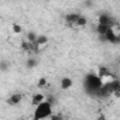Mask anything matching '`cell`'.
<instances>
[{
	"mask_svg": "<svg viewBox=\"0 0 120 120\" xmlns=\"http://www.w3.org/2000/svg\"><path fill=\"white\" fill-rule=\"evenodd\" d=\"M85 86L89 92H99L103 88V82L98 74H89L85 78Z\"/></svg>",
	"mask_w": 120,
	"mask_h": 120,
	"instance_id": "7a4b0ae2",
	"label": "cell"
},
{
	"mask_svg": "<svg viewBox=\"0 0 120 120\" xmlns=\"http://www.w3.org/2000/svg\"><path fill=\"white\" fill-rule=\"evenodd\" d=\"M59 86H61L62 90H69V89L74 86V81H72V78H69V76H64V78L61 79V82H59Z\"/></svg>",
	"mask_w": 120,
	"mask_h": 120,
	"instance_id": "277c9868",
	"label": "cell"
},
{
	"mask_svg": "<svg viewBox=\"0 0 120 120\" xmlns=\"http://www.w3.org/2000/svg\"><path fill=\"white\" fill-rule=\"evenodd\" d=\"M51 117H54V105L51 100L44 99L34 106L30 120H48Z\"/></svg>",
	"mask_w": 120,
	"mask_h": 120,
	"instance_id": "6da1fadb",
	"label": "cell"
},
{
	"mask_svg": "<svg viewBox=\"0 0 120 120\" xmlns=\"http://www.w3.org/2000/svg\"><path fill=\"white\" fill-rule=\"evenodd\" d=\"M44 99H45V96H44L41 92H38V93L33 95V98H31V105H33V106H35V105H38L40 102H42Z\"/></svg>",
	"mask_w": 120,
	"mask_h": 120,
	"instance_id": "5b68a950",
	"label": "cell"
},
{
	"mask_svg": "<svg viewBox=\"0 0 120 120\" xmlns=\"http://www.w3.org/2000/svg\"><path fill=\"white\" fill-rule=\"evenodd\" d=\"M75 120H81V119H75Z\"/></svg>",
	"mask_w": 120,
	"mask_h": 120,
	"instance_id": "9c48e42d",
	"label": "cell"
},
{
	"mask_svg": "<svg viewBox=\"0 0 120 120\" xmlns=\"http://www.w3.org/2000/svg\"><path fill=\"white\" fill-rule=\"evenodd\" d=\"M19 120H30V119H19Z\"/></svg>",
	"mask_w": 120,
	"mask_h": 120,
	"instance_id": "ba28073f",
	"label": "cell"
},
{
	"mask_svg": "<svg viewBox=\"0 0 120 120\" xmlns=\"http://www.w3.org/2000/svg\"><path fill=\"white\" fill-rule=\"evenodd\" d=\"M47 83H48L47 78H40V79H38V82H37V86H38V88L41 89V88H44V86H45Z\"/></svg>",
	"mask_w": 120,
	"mask_h": 120,
	"instance_id": "52a82bcc",
	"label": "cell"
},
{
	"mask_svg": "<svg viewBox=\"0 0 120 120\" xmlns=\"http://www.w3.org/2000/svg\"><path fill=\"white\" fill-rule=\"evenodd\" d=\"M21 102H23V95L19 93V92H16V93L10 95V96L7 98V105H10V106H17V105H20Z\"/></svg>",
	"mask_w": 120,
	"mask_h": 120,
	"instance_id": "3957f363",
	"label": "cell"
},
{
	"mask_svg": "<svg viewBox=\"0 0 120 120\" xmlns=\"http://www.w3.org/2000/svg\"><path fill=\"white\" fill-rule=\"evenodd\" d=\"M11 33H13L14 35H20V34L23 33V27H21L20 24H17V23H14V24L11 26Z\"/></svg>",
	"mask_w": 120,
	"mask_h": 120,
	"instance_id": "8992f818",
	"label": "cell"
}]
</instances>
